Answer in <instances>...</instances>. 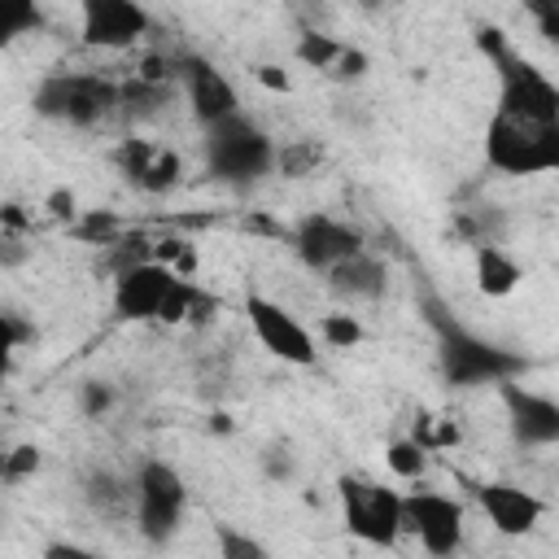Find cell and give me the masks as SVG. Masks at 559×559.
I'll return each instance as SVG.
<instances>
[{"mask_svg": "<svg viewBox=\"0 0 559 559\" xmlns=\"http://www.w3.org/2000/svg\"><path fill=\"white\" fill-rule=\"evenodd\" d=\"M323 162V148L314 140H288V144H275V170L284 179H306L314 175Z\"/></svg>", "mask_w": 559, "mask_h": 559, "instance_id": "obj_19", "label": "cell"}, {"mask_svg": "<svg viewBox=\"0 0 559 559\" xmlns=\"http://www.w3.org/2000/svg\"><path fill=\"white\" fill-rule=\"evenodd\" d=\"M485 157L502 175H546L559 166V118L498 114L485 127Z\"/></svg>", "mask_w": 559, "mask_h": 559, "instance_id": "obj_2", "label": "cell"}, {"mask_svg": "<svg viewBox=\"0 0 559 559\" xmlns=\"http://www.w3.org/2000/svg\"><path fill=\"white\" fill-rule=\"evenodd\" d=\"M192 297H197V284H188V280H179V275H175V284H170V293H166V301H162V310H157V323H166V328L188 323Z\"/></svg>", "mask_w": 559, "mask_h": 559, "instance_id": "obj_30", "label": "cell"}, {"mask_svg": "<svg viewBox=\"0 0 559 559\" xmlns=\"http://www.w3.org/2000/svg\"><path fill=\"white\" fill-rule=\"evenodd\" d=\"M4 454H9V445H0V476H4Z\"/></svg>", "mask_w": 559, "mask_h": 559, "instance_id": "obj_41", "label": "cell"}, {"mask_svg": "<svg viewBox=\"0 0 559 559\" xmlns=\"http://www.w3.org/2000/svg\"><path fill=\"white\" fill-rule=\"evenodd\" d=\"M44 214H48V218H57V223H66V227H70V223H74V218H79V214H83V210H79V197H74V192H70V188H52V192H48V197H44Z\"/></svg>", "mask_w": 559, "mask_h": 559, "instance_id": "obj_33", "label": "cell"}, {"mask_svg": "<svg viewBox=\"0 0 559 559\" xmlns=\"http://www.w3.org/2000/svg\"><path fill=\"white\" fill-rule=\"evenodd\" d=\"M39 26H44L39 4H31V0H0V48H9L13 39H22V35H31Z\"/></svg>", "mask_w": 559, "mask_h": 559, "instance_id": "obj_21", "label": "cell"}, {"mask_svg": "<svg viewBox=\"0 0 559 559\" xmlns=\"http://www.w3.org/2000/svg\"><path fill=\"white\" fill-rule=\"evenodd\" d=\"M70 236H79L83 245H118L122 240V223L105 210H83L74 223H70Z\"/></svg>", "mask_w": 559, "mask_h": 559, "instance_id": "obj_22", "label": "cell"}, {"mask_svg": "<svg viewBox=\"0 0 559 559\" xmlns=\"http://www.w3.org/2000/svg\"><path fill=\"white\" fill-rule=\"evenodd\" d=\"M336 48H341V39H332V35H323V31H306V35L297 39V61L323 74V70L332 66Z\"/></svg>", "mask_w": 559, "mask_h": 559, "instance_id": "obj_26", "label": "cell"}, {"mask_svg": "<svg viewBox=\"0 0 559 559\" xmlns=\"http://www.w3.org/2000/svg\"><path fill=\"white\" fill-rule=\"evenodd\" d=\"M402 533L419 537L432 559H454L463 546V507L445 493L415 489L402 498Z\"/></svg>", "mask_w": 559, "mask_h": 559, "instance_id": "obj_8", "label": "cell"}, {"mask_svg": "<svg viewBox=\"0 0 559 559\" xmlns=\"http://www.w3.org/2000/svg\"><path fill=\"white\" fill-rule=\"evenodd\" d=\"M367 70H371V57H367L358 44H341V48H336V57H332V66H328L323 74H328V79H336V83H358Z\"/></svg>", "mask_w": 559, "mask_h": 559, "instance_id": "obj_27", "label": "cell"}, {"mask_svg": "<svg viewBox=\"0 0 559 559\" xmlns=\"http://www.w3.org/2000/svg\"><path fill=\"white\" fill-rule=\"evenodd\" d=\"M524 280V266L502 249V245H476V288L485 297H511Z\"/></svg>", "mask_w": 559, "mask_h": 559, "instance_id": "obj_16", "label": "cell"}, {"mask_svg": "<svg viewBox=\"0 0 559 559\" xmlns=\"http://www.w3.org/2000/svg\"><path fill=\"white\" fill-rule=\"evenodd\" d=\"M245 231H258V236H271V240H288V227L284 223H271L262 214H249L245 218Z\"/></svg>", "mask_w": 559, "mask_h": 559, "instance_id": "obj_38", "label": "cell"}, {"mask_svg": "<svg viewBox=\"0 0 559 559\" xmlns=\"http://www.w3.org/2000/svg\"><path fill=\"white\" fill-rule=\"evenodd\" d=\"M26 214H22V205H13V201H4L0 205V231H17V236H26Z\"/></svg>", "mask_w": 559, "mask_h": 559, "instance_id": "obj_39", "label": "cell"}, {"mask_svg": "<svg viewBox=\"0 0 559 559\" xmlns=\"http://www.w3.org/2000/svg\"><path fill=\"white\" fill-rule=\"evenodd\" d=\"M253 79H258L266 92H293V79H288V70H284V66L262 61V66H253Z\"/></svg>", "mask_w": 559, "mask_h": 559, "instance_id": "obj_36", "label": "cell"}, {"mask_svg": "<svg viewBox=\"0 0 559 559\" xmlns=\"http://www.w3.org/2000/svg\"><path fill=\"white\" fill-rule=\"evenodd\" d=\"M205 170L218 183H258L275 170V140L245 114L205 127Z\"/></svg>", "mask_w": 559, "mask_h": 559, "instance_id": "obj_3", "label": "cell"}, {"mask_svg": "<svg viewBox=\"0 0 559 559\" xmlns=\"http://www.w3.org/2000/svg\"><path fill=\"white\" fill-rule=\"evenodd\" d=\"M179 179H183V162H179V153H175V148H166V144H157V148H153V157H148V166L135 175V188L157 197V192H170Z\"/></svg>", "mask_w": 559, "mask_h": 559, "instance_id": "obj_18", "label": "cell"}, {"mask_svg": "<svg viewBox=\"0 0 559 559\" xmlns=\"http://www.w3.org/2000/svg\"><path fill=\"white\" fill-rule=\"evenodd\" d=\"M31 332H26V323H17L13 314H4L0 310V380L13 371V354H17V345L26 341Z\"/></svg>", "mask_w": 559, "mask_h": 559, "instance_id": "obj_32", "label": "cell"}, {"mask_svg": "<svg viewBox=\"0 0 559 559\" xmlns=\"http://www.w3.org/2000/svg\"><path fill=\"white\" fill-rule=\"evenodd\" d=\"M153 17L131 0H83V44L92 48H131L148 35Z\"/></svg>", "mask_w": 559, "mask_h": 559, "instance_id": "obj_13", "label": "cell"}, {"mask_svg": "<svg viewBox=\"0 0 559 559\" xmlns=\"http://www.w3.org/2000/svg\"><path fill=\"white\" fill-rule=\"evenodd\" d=\"M288 245H293V253L310 271H323V275L336 262H345V258H354V253L367 249L362 245V231L349 227V223H341V218H332V214H306L297 227H288Z\"/></svg>", "mask_w": 559, "mask_h": 559, "instance_id": "obj_9", "label": "cell"}, {"mask_svg": "<svg viewBox=\"0 0 559 559\" xmlns=\"http://www.w3.org/2000/svg\"><path fill=\"white\" fill-rule=\"evenodd\" d=\"M258 467H262V476H266L271 485H293V480H297V454H293L288 445H266V450L258 454Z\"/></svg>", "mask_w": 559, "mask_h": 559, "instance_id": "obj_31", "label": "cell"}, {"mask_svg": "<svg viewBox=\"0 0 559 559\" xmlns=\"http://www.w3.org/2000/svg\"><path fill=\"white\" fill-rule=\"evenodd\" d=\"M31 109L48 122L96 127L118 109V83L105 74H48L39 79Z\"/></svg>", "mask_w": 559, "mask_h": 559, "instance_id": "obj_4", "label": "cell"}, {"mask_svg": "<svg viewBox=\"0 0 559 559\" xmlns=\"http://www.w3.org/2000/svg\"><path fill=\"white\" fill-rule=\"evenodd\" d=\"M114 406H118V389L109 380H83L79 384V411L87 419H105Z\"/></svg>", "mask_w": 559, "mask_h": 559, "instance_id": "obj_28", "label": "cell"}, {"mask_svg": "<svg viewBox=\"0 0 559 559\" xmlns=\"http://www.w3.org/2000/svg\"><path fill=\"white\" fill-rule=\"evenodd\" d=\"M214 537H218V559H271V555H266V546H262L253 533H245V528L218 524V528H214Z\"/></svg>", "mask_w": 559, "mask_h": 559, "instance_id": "obj_24", "label": "cell"}, {"mask_svg": "<svg viewBox=\"0 0 559 559\" xmlns=\"http://www.w3.org/2000/svg\"><path fill=\"white\" fill-rule=\"evenodd\" d=\"M319 336H323V345L328 349H354V345H362V323L354 319V314H345V310H332V314H323L319 319Z\"/></svg>", "mask_w": 559, "mask_h": 559, "instance_id": "obj_23", "label": "cell"}, {"mask_svg": "<svg viewBox=\"0 0 559 559\" xmlns=\"http://www.w3.org/2000/svg\"><path fill=\"white\" fill-rule=\"evenodd\" d=\"M328 288L336 297H349V301H376L389 288V266L362 249V253H354L328 271Z\"/></svg>", "mask_w": 559, "mask_h": 559, "instance_id": "obj_15", "label": "cell"}, {"mask_svg": "<svg viewBox=\"0 0 559 559\" xmlns=\"http://www.w3.org/2000/svg\"><path fill=\"white\" fill-rule=\"evenodd\" d=\"M39 559H105V555L92 546H79V542H48Z\"/></svg>", "mask_w": 559, "mask_h": 559, "instance_id": "obj_37", "label": "cell"}, {"mask_svg": "<svg viewBox=\"0 0 559 559\" xmlns=\"http://www.w3.org/2000/svg\"><path fill=\"white\" fill-rule=\"evenodd\" d=\"M210 428H214V432H231V419L218 411V415H210Z\"/></svg>", "mask_w": 559, "mask_h": 559, "instance_id": "obj_40", "label": "cell"}, {"mask_svg": "<svg viewBox=\"0 0 559 559\" xmlns=\"http://www.w3.org/2000/svg\"><path fill=\"white\" fill-rule=\"evenodd\" d=\"M428 323L437 328L441 336V349H437V362H441V376L454 384V389H476V384H507L524 371V358L511 354V349H498L480 336H472L467 328H459L454 319H445V310L437 301H428Z\"/></svg>", "mask_w": 559, "mask_h": 559, "instance_id": "obj_1", "label": "cell"}, {"mask_svg": "<svg viewBox=\"0 0 559 559\" xmlns=\"http://www.w3.org/2000/svg\"><path fill=\"white\" fill-rule=\"evenodd\" d=\"M175 79L183 83L188 105L201 127H214V122L240 114V96H236L231 79L218 66H210L205 57H175Z\"/></svg>", "mask_w": 559, "mask_h": 559, "instance_id": "obj_10", "label": "cell"}, {"mask_svg": "<svg viewBox=\"0 0 559 559\" xmlns=\"http://www.w3.org/2000/svg\"><path fill=\"white\" fill-rule=\"evenodd\" d=\"M183 507H188L183 476L166 459H144L135 472V485H131V511H135L140 537L148 546L175 542V533L183 524Z\"/></svg>", "mask_w": 559, "mask_h": 559, "instance_id": "obj_5", "label": "cell"}, {"mask_svg": "<svg viewBox=\"0 0 559 559\" xmlns=\"http://www.w3.org/2000/svg\"><path fill=\"white\" fill-rule=\"evenodd\" d=\"M502 389V406H507V428L520 445L528 450H546L559 441V402L546 393H533L515 380L498 384Z\"/></svg>", "mask_w": 559, "mask_h": 559, "instance_id": "obj_12", "label": "cell"}, {"mask_svg": "<svg viewBox=\"0 0 559 559\" xmlns=\"http://www.w3.org/2000/svg\"><path fill=\"white\" fill-rule=\"evenodd\" d=\"M170 100V87H162V83H144V79H127V83H118V109L135 122V118H153V114H162V105Z\"/></svg>", "mask_w": 559, "mask_h": 559, "instance_id": "obj_17", "label": "cell"}, {"mask_svg": "<svg viewBox=\"0 0 559 559\" xmlns=\"http://www.w3.org/2000/svg\"><path fill=\"white\" fill-rule=\"evenodd\" d=\"M44 467V450L35 445V441H17V445H9V454H4V476L0 480H26V476H35Z\"/></svg>", "mask_w": 559, "mask_h": 559, "instance_id": "obj_29", "label": "cell"}, {"mask_svg": "<svg viewBox=\"0 0 559 559\" xmlns=\"http://www.w3.org/2000/svg\"><path fill=\"white\" fill-rule=\"evenodd\" d=\"M476 48H480V52H485L493 66H498V61L511 52V48H507V35H502L498 26H480V31H476Z\"/></svg>", "mask_w": 559, "mask_h": 559, "instance_id": "obj_35", "label": "cell"}, {"mask_svg": "<svg viewBox=\"0 0 559 559\" xmlns=\"http://www.w3.org/2000/svg\"><path fill=\"white\" fill-rule=\"evenodd\" d=\"M175 284V271L162 262H135L114 275V314L122 323H157V310Z\"/></svg>", "mask_w": 559, "mask_h": 559, "instance_id": "obj_11", "label": "cell"}, {"mask_svg": "<svg viewBox=\"0 0 559 559\" xmlns=\"http://www.w3.org/2000/svg\"><path fill=\"white\" fill-rule=\"evenodd\" d=\"M384 467L397 476V480H419L428 472V450L415 441V437H397L384 445Z\"/></svg>", "mask_w": 559, "mask_h": 559, "instance_id": "obj_20", "label": "cell"}, {"mask_svg": "<svg viewBox=\"0 0 559 559\" xmlns=\"http://www.w3.org/2000/svg\"><path fill=\"white\" fill-rule=\"evenodd\" d=\"M476 502L485 511V520L502 533V537H528L542 515H546V502L520 485H507V480H489L476 489Z\"/></svg>", "mask_w": 559, "mask_h": 559, "instance_id": "obj_14", "label": "cell"}, {"mask_svg": "<svg viewBox=\"0 0 559 559\" xmlns=\"http://www.w3.org/2000/svg\"><path fill=\"white\" fill-rule=\"evenodd\" d=\"M336 498H341V520L349 528V537L367 542V546H397L402 537V493L367 480V476H341L336 480Z\"/></svg>", "mask_w": 559, "mask_h": 559, "instance_id": "obj_6", "label": "cell"}, {"mask_svg": "<svg viewBox=\"0 0 559 559\" xmlns=\"http://www.w3.org/2000/svg\"><path fill=\"white\" fill-rule=\"evenodd\" d=\"M87 502L96 511H118V507L131 502V489L114 472H96V476H87Z\"/></svg>", "mask_w": 559, "mask_h": 559, "instance_id": "obj_25", "label": "cell"}, {"mask_svg": "<svg viewBox=\"0 0 559 559\" xmlns=\"http://www.w3.org/2000/svg\"><path fill=\"white\" fill-rule=\"evenodd\" d=\"M31 262V245L17 231H0V271H17Z\"/></svg>", "mask_w": 559, "mask_h": 559, "instance_id": "obj_34", "label": "cell"}, {"mask_svg": "<svg viewBox=\"0 0 559 559\" xmlns=\"http://www.w3.org/2000/svg\"><path fill=\"white\" fill-rule=\"evenodd\" d=\"M245 319H249V332L258 336V345L271 358L288 362V367H314V358H319L314 336L293 310H284L280 301H271L262 293H249L245 297Z\"/></svg>", "mask_w": 559, "mask_h": 559, "instance_id": "obj_7", "label": "cell"}]
</instances>
